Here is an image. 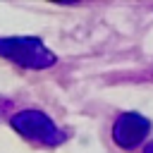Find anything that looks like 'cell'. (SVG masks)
<instances>
[{
    "label": "cell",
    "mask_w": 153,
    "mask_h": 153,
    "mask_svg": "<svg viewBox=\"0 0 153 153\" xmlns=\"http://www.w3.org/2000/svg\"><path fill=\"white\" fill-rule=\"evenodd\" d=\"M0 57L26 69H48L57 62V55L38 36H0Z\"/></svg>",
    "instance_id": "1"
},
{
    "label": "cell",
    "mask_w": 153,
    "mask_h": 153,
    "mask_svg": "<svg viewBox=\"0 0 153 153\" xmlns=\"http://www.w3.org/2000/svg\"><path fill=\"white\" fill-rule=\"evenodd\" d=\"M10 124L17 134H22L26 141L36 143V146H45V148H55L60 143L67 141V134L50 120V115H45L43 110H19L10 117Z\"/></svg>",
    "instance_id": "2"
},
{
    "label": "cell",
    "mask_w": 153,
    "mask_h": 153,
    "mask_svg": "<svg viewBox=\"0 0 153 153\" xmlns=\"http://www.w3.org/2000/svg\"><path fill=\"white\" fill-rule=\"evenodd\" d=\"M153 129V122L141 112H122L112 122V141L122 151H134Z\"/></svg>",
    "instance_id": "3"
},
{
    "label": "cell",
    "mask_w": 153,
    "mask_h": 153,
    "mask_svg": "<svg viewBox=\"0 0 153 153\" xmlns=\"http://www.w3.org/2000/svg\"><path fill=\"white\" fill-rule=\"evenodd\" d=\"M143 153H153V141H151V143H146V146H143Z\"/></svg>",
    "instance_id": "4"
}]
</instances>
